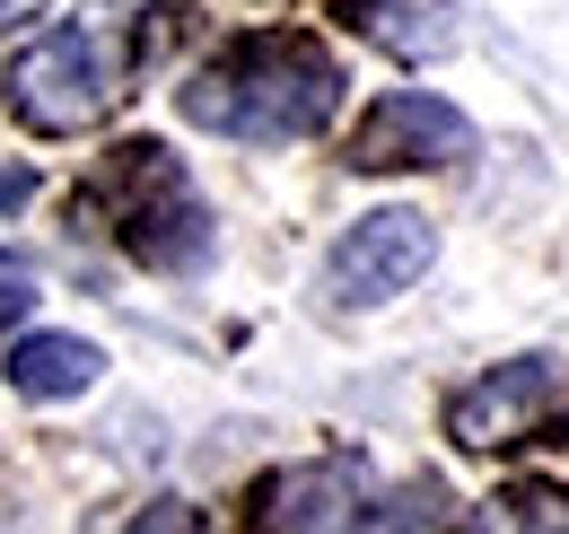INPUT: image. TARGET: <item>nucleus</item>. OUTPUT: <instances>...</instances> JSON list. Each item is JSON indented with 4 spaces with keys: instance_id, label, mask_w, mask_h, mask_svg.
Returning a JSON list of instances; mask_svg holds the SVG:
<instances>
[{
    "instance_id": "f257e3e1",
    "label": "nucleus",
    "mask_w": 569,
    "mask_h": 534,
    "mask_svg": "<svg viewBox=\"0 0 569 534\" xmlns=\"http://www.w3.org/2000/svg\"><path fill=\"white\" fill-rule=\"evenodd\" d=\"M184 123H202L219 140H307L333 123L342 106V62L316 36H237L228 53L193 70L176 88Z\"/></svg>"
},
{
    "instance_id": "f03ea898",
    "label": "nucleus",
    "mask_w": 569,
    "mask_h": 534,
    "mask_svg": "<svg viewBox=\"0 0 569 534\" xmlns=\"http://www.w3.org/2000/svg\"><path fill=\"white\" fill-rule=\"evenodd\" d=\"M141 36L149 18L123 0H97L62 27H44L18 62H9V115L44 140H71L88 123H106L123 97H132V70H141Z\"/></svg>"
},
{
    "instance_id": "7ed1b4c3",
    "label": "nucleus",
    "mask_w": 569,
    "mask_h": 534,
    "mask_svg": "<svg viewBox=\"0 0 569 534\" xmlns=\"http://www.w3.org/2000/svg\"><path fill=\"white\" fill-rule=\"evenodd\" d=\"M79 210L149 271H193L202 255H211V210H202L193 176H184L158 140L106 149L97 176H88V194H79Z\"/></svg>"
},
{
    "instance_id": "20e7f679",
    "label": "nucleus",
    "mask_w": 569,
    "mask_h": 534,
    "mask_svg": "<svg viewBox=\"0 0 569 534\" xmlns=\"http://www.w3.org/2000/svg\"><path fill=\"white\" fill-rule=\"evenodd\" d=\"M569 377L552 350H526V359H499L482 368L465 395L447 403V438L456 447H473V456H499V447H517V438H535L552 412H561Z\"/></svg>"
},
{
    "instance_id": "39448f33",
    "label": "nucleus",
    "mask_w": 569,
    "mask_h": 534,
    "mask_svg": "<svg viewBox=\"0 0 569 534\" xmlns=\"http://www.w3.org/2000/svg\"><path fill=\"white\" fill-rule=\"evenodd\" d=\"M438 264V228L421 210H368L359 228H342V246L325 255V298L333 307H377L395 289H412Z\"/></svg>"
},
{
    "instance_id": "423d86ee",
    "label": "nucleus",
    "mask_w": 569,
    "mask_h": 534,
    "mask_svg": "<svg viewBox=\"0 0 569 534\" xmlns=\"http://www.w3.org/2000/svg\"><path fill=\"white\" fill-rule=\"evenodd\" d=\"M456 158H473V123H465L447 97H429V88H395V97H377V106L359 115V132H351V167H359V176L456 167Z\"/></svg>"
},
{
    "instance_id": "0eeeda50",
    "label": "nucleus",
    "mask_w": 569,
    "mask_h": 534,
    "mask_svg": "<svg viewBox=\"0 0 569 534\" xmlns=\"http://www.w3.org/2000/svg\"><path fill=\"white\" fill-rule=\"evenodd\" d=\"M359 500H368V473L359 456H316V465H281L254 482L246 500V534H351Z\"/></svg>"
},
{
    "instance_id": "6e6552de",
    "label": "nucleus",
    "mask_w": 569,
    "mask_h": 534,
    "mask_svg": "<svg viewBox=\"0 0 569 534\" xmlns=\"http://www.w3.org/2000/svg\"><path fill=\"white\" fill-rule=\"evenodd\" d=\"M333 18L359 27L377 53H395V62H438L447 44H456V9L447 0H333Z\"/></svg>"
},
{
    "instance_id": "1a4fd4ad",
    "label": "nucleus",
    "mask_w": 569,
    "mask_h": 534,
    "mask_svg": "<svg viewBox=\"0 0 569 534\" xmlns=\"http://www.w3.org/2000/svg\"><path fill=\"white\" fill-rule=\"evenodd\" d=\"M97 368H106V350L79 334H27L9 350V386L36 403H62V395H88L97 386Z\"/></svg>"
},
{
    "instance_id": "9d476101",
    "label": "nucleus",
    "mask_w": 569,
    "mask_h": 534,
    "mask_svg": "<svg viewBox=\"0 0 569 534\" xmlns=\"http://www.w3.org/2000/svg\"><path fill=\"white\" fill-rule=\"evenodd\" d=\"M456 526H465V517H456V500H447L429 473H421V482H403V491L368 517V534H456Z\"/></svg>"
},
{
    "instance_id": "9b49d317",
    "label": "nucleus",
    "mask_w": 569,
    "mask_h": 534,
    "mask_svg": "<svg viewBox=\"0 0 569 534\" xmlns=\"http://www.w3.org/2000/svg\"><path fill=\"white\" fill-rule=\"evenodd\" d=\"M491 534H569V491L552 482H517L491 500Z\"/></svg>"
},
{
    "instance_id": "f8f14e48",
    "label": "nucleus",
    "mask_w": 569,
    "mask_h": 534,
    "mask_svg": "<svg viewBox=\"0 0 569 534\" xmlns=\"http://www.w3.org/2000/svg\"><path fill=\"white\" fill-rule=\"evenodd\" d=\"M27 307H36V264L27 255H0V334L27 325Z\"/></svg>"
},
{
    "instance_id": "ddd939ff",
    "label": "nucleus",
    "mask_w": 569,
    "mask_h": 534,
    "mask_svg": "<svg viewBox=\"0 0 569 534\" xmlns=\"http://www.w3.org/2000/svg\"><path fill=\"white\" fill-rule=\"evenodd\" d=\"M123 534H211V517H202L193 500H149V508H141Z\"/></svg>"
},
{
    "instance_id": "4468645a",
    "label": "nucleus",
    "mask_w": 569,
    "mask_h": 534,
    "mask_svg": "<svg viewBox=\"0 0 569 534\" xmlns=\"http://www.w3.org/2000/svg\"><path fill=\"white\" fill-rule=\"evenodd\" d=\"M27 194H36V176H27V167H0V210H18Z\"/></svg>"
},
{
    "instance_id": "2eb2a0df",
    "label": "nucleus",
    "mask_w": 569,
    "mask_h": 534,
    "mask_svg": "<svg viewBox=\"0 0 569 534\" xmlns=\"http://www.w3.org/2000/svg\"><path fill=\"white\" fill-rule=\"evenodd\" d=\"M36 9H44V0H0V36H9L18 18H36Z\"/></svg>"
}]
</instances>
